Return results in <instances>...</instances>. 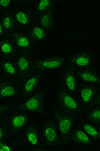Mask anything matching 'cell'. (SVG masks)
<instances>
[{"instance_id":"obj_1","label":"cell","mask_w":100,"mask_h":151,"mask_svg":"<svg viewBox=\"0 0 100 151\" xmlns=\"http://www.w3.org/2000/svg\"><path fill=\"white\" fill-rule=\"evenodd\" d=\"M11 145L24 148V150H49L44 145L41 138L40 122L33 118L12 140Z\"/></svg>"},{"instance_id":"obj_2","label":"cell","mask_w":100,"mask_h":151,"mask_svg":"<svg viewBox=\"0 0 100 151\" xmlns=\"http://www.w3.org/2000/svg\"><path fill=\"white\" fill-rule=\"evenodd\" d=\"M26 111L16 108L0 117L10 140V145L13 138L32 118Z\"/></svg>"},{"instance_id":"obj_3","label":"cell","mask_w":100,"mask_h":151,"mask_svg":"<svg viewBox=\"0 0 100 151\" xmlns=\"http://www.w3.org/2000/svg\"><path fill=\"white\" fill-rule=\"evenodd\" d=\"M31 0L13 1L11 9L16 30L26 32L36 21V16L31 8Z\"/></svg>"},{"instance_id":"obj_4","label":"cell","mask_w":100,"mask_h":151,"mask_svg":"<svg viewBox=\"0 0 100 151\" xmlns=\"http://www.w3.org/2000/svg\"><path fill=\"white\" fill-rule=\"evenodd\" d=\"M52 117L60 131L63 146L71 145L72 129L78 118L53 103Z\"/></svg>"},{"instance_id":"obj_5","label":"cell","mask_w":100,"mask_h":151,"mask_svg":"<svg viewBox=\"0 0 100 151\" xmlns=\"http://www.w3.org/2000/svg\"><path fill=\"white\" fill-rule=\"evenodd\" d=\"M48 91L47 86L40 84L32 96L23 103L18 105L16 109L27 111L45 116L47 114L45 104V97Z\"/></svg>"},{"instance_id":"obj_6","label":"cell","mask_w":100,"mask_h":151,"mask_svg":"<svg viewBox=\"0 0 100 151\" xmlns=\"http://www.w3.org/2000/svg\"><path fill=\"white\" fill-rule=\"evenodd\" d=\"M53 103L79 118L84 113L75 97L60 86L53 97Z\"/></svg>"},{"instance_id":"obj_7","label":"cell","mask_w":100,"mask_h":151,"mask_svg":"<svg viewBox=\"0 0 100 151\" xmlns=\"http://www.w3.org/2000/svg\"><path fill=\"white\" fill-rule=\"evenodd\" d=\"M100 93V85L78 81L75 97L84 112L93 106L95 98Z\"/></svg>"},{"instance_id":"obj_8","label":"cell","mask_w":100,"mask_h":151,"mask_svg":"<svg viewBox=\"0 0 100 151\" xmlns=\"http://www.w3.org/2000/svg\"><path fill=\"white\" fill-rule=\"evenodd\" d=\"M40 128L43 143L48 149L50 147L63 146L60 131L52 117L40 122Z\"/></svg>"},{"instance_id":"obj_9","label":"cell","mask_w":100,"mask_h":151,"mask_svg":"<svg viewBox=\"0 0 100 151\" xmlns=\"http://www.w3.org/2000/svg\"><path fill=\"white\" fill-rule=\"evenodd\" d=\"M44 74L35 71L20 80V94L18 99L21 104L28 99L38 89Z\"/></svg>"},{"instance_id":"obj_10","label":"cell","mask_w":100,"mask_h":151,"mask_svg":"<svg viewBox=\"0 0 100 151\" xmlns=\"http://www.w3.org/2000/svg\"><path fill=\"white\" fill-rule=\"evenodd\" d=\"M67 65L75 70L95 66L93 49L90 48L67 55Z\"/></svg>"},{"instance_id":"obj_11","label":"cell","mask_w":100,"mask_h":151,"mask_svg":"<svg viewBox=\"0 0 100 151\" xmlns=\"http://www.w3.org/2000/svg\"><path fill=\"white\" fill-rule=\"evenodd\" d=\"M35 71L45 73L51 70L64 68L67 65V55L58 53L50 57L34 59Z\"/></svg>"},{"instance_id":"obj_12","label":"cell","mask_w":100,"mask_h":151,"mask_svg":"<svg viewBox=\"0 0 100 151\" xmlns=\"http://www.w3.org/2000/svg\"><path fill=\"white\" fill-rule=\"evenodd\" d=\"M18 52L33 55L36 52L37 46L26 32L16 30L9 35Z\"/></svg>"},{"instance_id":"obj_13","label":"cell","mask_w":100,"mask_h":151,"mask_svg":"<svg viewBox=\"0 0 100 151\" xmlns=\"http://www.w3.org/2000/svg\"><path fill=\"white\" fill-rule=\"evenodd\" d=\"M71 145H77L84 149L100 151V144L93 140L77 123L73 127L70 138Z\"/></svg>"},{"instance_id":"obj_14","label":"cell","mask_w":100,"mask_h":151,"mask_svg":"<svg viewBox=\"0 0 100 151\" xmlns=\"http://www.w3.org/2000/svg\"><path fill=\"white\" fill-rule=\"evenodd\" d=\"M14 60L20 81L35 71L32 55L18 52Z\"/></svg>"},{"instance_id":"obj_15","label":"cell","mask_w":100,"mask_h":151,"mask_svg":"<svg viewBox=\"0 0 100 151\" xmlns=\"http://www.w3.org/2000/svg\"><path fill=\"white\" fill-rule=\"evenodd\" d=\"M63 69L59 78L60 86L75 96L78 83L76 70L68 65Z\"/></svg>"},{"instance_id":"obj_16","label":"cell","mask_w":100,"mask_h":151,"mask_svg":"<svg viewBox=\"0 0 100 151\" xmlns=\"http://www.w3.org/2000/svg\"><path fill=\"white\" fill-rule=\"evenodd\" d=\"M20 81L0 77V100L9 98L18 99L20 94Z\"/></svg>"},{"instance_id":"obj_17","label":"cell","mask_w":100,"mask_h":151,"mask_svg":"<svg viewBox=\"0 0 100 151\" xmlns=\"http://www.w3.org/2000/svg\"><path fill=\"white\" fill-rule=\"evenodd\" d=\"M0 73L6 78L20 81L14 59H0Z\"/></svg>"},{"instance_id":"obj_18","label":"cell","mask_w":100,"mask_h":151,"mask_svg":"<svg viewBox=\"0 0 100 151\" xmlns=\"http://www.w3.org/2000/svg\"><path fill=\"white\" fill-rule=\"evenodd\" d=\"M77 123L94 142L100 144V125L91 122L80 117Z\"/></svg>"},{"instance_id":"obj_19","label":"cell","mask_w":100,"mask_h":151,"mask_svg":"<svg viewBox=\"0 0 100 151\" xmlns=\"http://www.w3.org/2000/svg\"><path fill=\"white\" fill-rule=\"evenodd\" d=\"M18 52L9 36L0 38V59H14Z\"/></svg>"},{"instance_id":"obj_20","label":"cell","mask_w":100,"mask_h":151,"mask_svg":"<svg viewBox=\"0 0 100 151\" xmlns=\"http://www.w3.org/2000/svg\"><path fill=\"white\" fill-rule=\"evenodd\" d=\"M75 70L78 81L100 85V75L95 66Z\"/></svg>"},{"instance_id":"obj_21","label":"cell","mask_w":100,"mask_h":151,"mask_svg":"<svg viewBox=\"0 0 100 151\" xmlns=\"http://www.w3.org/2000/svg\"><path fill=\"white\" fill-rule=\"evenodd\" d=\"M26 32L36 44L46 42L49 37L50 33L36 22L29 28Z\"/></svg>"},{"instance_id":"obj_22","label":"cell","mask_w":100,"mask_h":151,"mask_svg":"<svg viewBox=\"0 0 100 151\" xmlns=\"http://www.w3.org/2000/svg\"><path fill=\"white\" fill-rule=\"evenodd\" d=\"M35 22L49 33L53 32L56 28L54 9L51 10L36 16Z\"/></svg>"},{"instance_id":"obj_23","label":"cell","mask_w":100,"mask_h":151,"mask_svg":"<svg viewBox=\"0 0 100 151\" xmlns=\"http://www.w3.org/2000/svg\"><path fill=\"white\" fill-rule=\"evenodd\" d=\"M62 2L60 1L31 0V6L36 16L45 12L55 9V6L61 3Z\"/></svg>"},{"instance_id":"obj_24","label":"cell","mask_w":100,"mask_h":151,"mask_svg":"<svg viewBox=\"0 0 100 151\" xmlns=\"http://www.w3.org/2000/svg\"><path fill=\"white\" fill-rule=\"evenodd\" d=\"M0 19L7 35H9L16 30L15 22L11 11L0 13Z\"/></svg>"},{"instance_id":"obj_25","label":"cell","mask_w":100,"mask_h":151,"mask_svg":"<svg viewBox=\"0 0 100 151\" xmlns=\"http://www.w3.org/2000/svg\"><path fill=\"white\" fill-rule=\"evenodd\" d=\"M81 117L91 122L100 125V106H92L87 109Z\"/></svg>"},{"instance_id":"obj_26","label":"cell","mask_w":100,"mask_h":151,"mask_svg":"<svg viewBox=\"0 0 100 151\" xmlns=\"http://www.w3.org/2000/svg\"><path fill=\"white\" fill-rule=\"evenodd\" d=\"M20 104L19 99H16L8 104L0 106V117L16 108Z\"/></svg>"},{"instance_id":"obj_27","label":"cell","mask_w":100,"mask_h":151,"mask_svg":"<svg viewBox=\"0 0 100 151\" xmlns=\"http://www.w3.org/2000/svg\"><path fill=\"white\" fill-rule=\"evenodd\" d=\"M13 1L0 0V13H6L11 11Z\"/></svg>"},{"instance_id":"obj_28","label":"cell","mask_w":100,"mask_h":151,"mask_svg":"<svg viewBox=\"0 0 100 151\" xmlns=\"http://www.w3.org/2000/svg\"><path fill=\"white\" fill-rule=\"evenodd\" d=\"M0 141L10 145V140L0 118Z\"/></svg>"},{"instance_id":"obj_29","label":"cell","mask_w":100,"mask_h":151,"mask_svg":"<svg viewBox=\"0 0 100 151\" xmlns=\"http://www.w3.org/2000/svg\"><path fill=\"white\" fill-rule=\"evenodd\" d=\"M17 147H12L6 142L0 141V151H16L21 150L16 148Z\"/></svg>"},{"instance_id":"obj_30","label":"cell","mask_w":100,"mask_h":151,"mask_svg":"<svg viewBox=\"0 0 100 151\" xmlns=\"http://www.w3.org/2000/svg\"><path fill=\"white\" fill-rule=\"evenodd\" d=\"M6 35L3 26H2L1 19H0V38L4 37Z\"/></svg>"},{"instance_id":"obj_31","label":"cell","mask_w":100,"mask_h":151,"mask_svg":"<svg viewBox=\"0 0 100 151\" xmlns=\"http://www.w3.org/2000/svg\"><path fill=\"white\" fill-rule=\"evenodd\" d=\"M1 73H0V77H1Z\"/></svg>"}]
</instances>
